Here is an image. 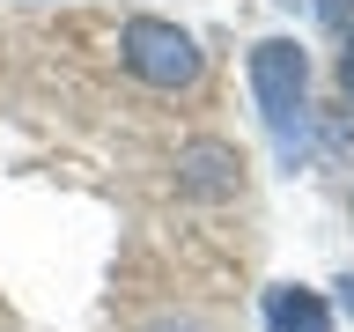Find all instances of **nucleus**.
I'll list each match as a JSON object with an SVG mask.
<instances>
[{
	"instance_id": "nucleus-1",
	"label": "nucleus",
	"mask_w": 354,
	"mask_h": 332,
	"mask_svg": "<svg viewBox=\"0 0 354 332\" xmlns=\"http://www.w3.org/2000/svg\"><path fill=\"white\" fill-rule=\"evenodd\" d=\"M251 89H259V111H266V126H273V140L295 148V133L310 118V52L295 37L251 44Z\"/></svg>"
},
{
	"instance_id": "nucleus-5",
	"label": "nucleus",
	"mask_w": 354,
	"mask_h": 332,
	"mask_svg": "<svg viewBox=\"0 0 354 332\" xmlns=\"http://www.w3.org/2000/svg\"><path fill=\"white\" fill-rule=\"evenodd\" d=\"M317 15H325L332 30H347V37H354V0H317Z\"/></svg>"
},
{
	"instance_id": "nucleus-6",
	"label": "nucleus",
	"mask_w": 354,
	"mask_h": 332,
	"mask_svg": "<svg viewBox=\"0 0 354 332\" xmlns=\"http://www.w3.org/2000/svg\"><path fill=\"white\" fill-rule=\"evenodd\" d=\"M339 89H347V104H354V37H347V52H339Z\"/></svg>"
},
{
	"instance_id": "nucleus-3",
	"label": "nucleus",
	"mask_w": 354,
	"mask_h": 332,
	"mask_svg": "<svg viewBox=\"0 0 354 332\" xmlns=\"http://www.w3.org/2000/svg\"><path fill=\"white\" fill-rule=\"evenodd\" d=\"M177 192L236 199L243 192V155L229 148V140H185V148H177Z\"/></svg>"
},
{
	"instance_id": "nucleus-2",
	"label": "nucleus",
	"mask_w": 354,
	"mask_h": 332,
	"mask_svg": "<svg viewBox=\"0 0 354 332\" xmlns=\"http://www.w3.org/2000/svg\"><path fill=\"white\" fill-rule=\"evenodd\" d=\"M118 59H126L133 82H148V89H192L199 82V44L162 15H133L118 30Z\"/></svg>"
},
{
	"instance_id": "nucleus-4",
	"label": "nucleus",
	"mask_w": 354,
	"mask_h": 332,
	"mask_svg": "<svg viewBox=\"0 0 354 332\" xmlns=\"http://www.w3.org/2000/svg\"><path fill=\"white\" fill-rule=\"evenodd\" d=\"M266 325L273 332H332V310L310 295V288H273L266 295Z\"/></svg>"
}]
</instances>
